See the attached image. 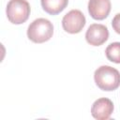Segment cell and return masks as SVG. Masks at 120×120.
<instances>
[{
	"instance_id": "cell-10",
	"label": "cell",
	"mask_w": 120,
	"mask_h": 120,
	"mask_svg": "<svg viewBox=\"0 0 120 120\" xmlns=\"http://www.w3.org/2000/svg\"><path fill=\"white\" fill-rule=\"evenodd\" d=\"M112 26L113 30L117 34L120 35V13H117L113 17V19L112 21Z\"/></svg>"
},
{
	"instance_id": "cell-2",
	"label": "cell",
	"mask_w": 120,
	"mask_h": 120,
	"mask_svg": "<svg viewBox=\"0 0 120 120\" xmlns=\"http://www.w3.org/2000/svg\"><path fill=\"white\" fill-rule=\"evenodd\" d=\"M53 35L52 23L45 18L33 21L27 28V37L34 43H43L51 39Z\"/></svg>"
},
{
	"instance_id": "cell-3",
	"label": "cell",
	"mask_w": 120,
	"mask_h": 120,
	"mask_svg": "<svg viewBox=\"0 0 120 120\" xmlns=\"http://www.w3.org/2000/svg\"><path fill=\"white\" fill-rule=\"evenodd\" d=\"M30 11V5L26 0H9L6 8L8 20L13 24L25 22L29 18Z\"/></svg>"
},
{
	"instance_id": "cell-6",
	"label": "cell",
	"mask_w": 120,
	"mask_h": 120,
	"mask_svg": "<svg viewBox=\"0 0 120 120\" xmlns=\"http://www.w3.org/2000/svg\"><path fill=\"white\" fill-rule=\"evenodd\" d=\"M113 103L107 98H98L91 107V114L98 120H107L113 112Z\"/></svg>"
},
{
	"instance_id": "cell-7",
	"label": "cell",
	"mask_w": 120,
	"mask_h": 120,
	"mask_svg": "<svg viewBox=\"0 0 120 120\" xmlns=\"http://www.w3.org/2000/svg\"><path fill=\"white\" fill-rule=\"evenodd\" d=\"M112 4L110 0H89L88 12L95 20H104L110 14Z\"/></svg>"
},
{
	"instance_id": "cell-4",
	"label": "cell",
	"mask_w": 120,
	"mask_h": 120,
	"mask_svg": "<svg viewBox=\"0 0 120 120\" xmlns=\"http://www.w3.org/2000/svg\"><path fill=\"white\" fill-rule=\"evenodd\" d=\"M86 22L85 17L79 9H71L62 19L63 29L69 34L80 33Z\"/></svg>"
},
{
	"instance_id": "cell-5",
	"label": "cell",
	"mask_w": 120,
	"mask_h": 120,
	"mask_svg": "<svg viewBox=\"0 0 120 120\" xmlns=\"http://www.w3.org/2000/svg\"><path fill=\"white\" fill-rule=\"evenodd\" d=\"M109 38V30L107 26L100 23L91 24L85 33L86 41L92 46H100L107 41Z\"/></svg>"
},
{
	"instance_id": "cell-1",
	"label": "cell",
	"mask_w": 120,
	"mask_h": 120,
	"mask_svg": "<svg viewBox=\"0 0 120 120\" xmlns=\"http://www.w3.org/2000/svg\"><path fill=\"white\" fill-rule=\"evenodd\" d=\"M97 86L103 91H113L120 85V72L110 66H101L94 73Z\"/></svg>"
},
{
	"instance_id": "cell-9",
	"label": "cell",
	"mask_w": 120,
	"mask_h": 120,
	"mask_svg": "<svg viewBox=\"0 0 120 120\" xmlns=\"http://www.w3.org/2000/svg\"><path fill=\"white\" fill-rule=\"evenodd\" d=\"M105 54L109 61L120 64V42L109 44L105 50Z\"/></svg>"
},
{
	"instance_id": "cell-8",
	"label": "cell",
	"mask_w": 120,
	"mask_h": 120,
	"mask_svg": "<svg viewBox=\"0 0 120 120\" xmlns=\"http://www.w3.org/2000/svg\"><path fill=\"white\" fill-rule=\"evenodd\" d=\"M41 7L50 15H57L68 6V0H40Z\"/></svg>"
}]
</instances>
